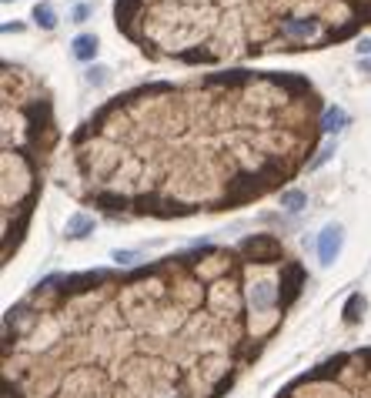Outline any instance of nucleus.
I'll use <instances>...</instances> for the list:
<instances>
[{"mask_svg": "<svg viewBox=\"0 0 371 398\" xmlns=\"http://www.w3.org/2000/svg\"><path fill=\"white\" fill-rule=\"evenodd\" d=\"M54 147V107L37 80L4 64V258L24 238Z\"/></svg>", "mask_w": 371, "mask_h": 398, "instance_id": "20e7f679", "label": "nucleus"}, {"mask_svg": "<svg viewBox=\"0 0 371 398\" xmlns=\"http://www.w3.org/2000/svg\"><path fill=\"white\" fill-rule=\"evenodd\" d=\"M34 20H37L44 30H54L57 17H54V7H51V4H37V7H34Z\"/></svg>", "mask_w": 371, "mask_h": 398, "instance_id": "9b49d317", "label": "nucleus"}, {"mask_svg": "<svg viewBox=\"0 0 371 398\" xmlns=\"http://www.w3.org/2000/svg\"><path fill=\"white\" fill-rule=\"evenodd\" d=\"M321 114L318 90L298 74L221 71L144 84L71 138L77 194L111 218L231 211L308 164Z\"/></svg>", "mask_w": 371, "mask_h": 398, "instance_id": "f03ea898", "label": "nucleus"}, {"mask_svg": "<svg viewBox=\"0 0 371 398\" xmlns=\"http://www.w3.org/2000/svg\"><path fill=\"white\" fill-rule=\"evenodd\" d=\"M278 398H371V348L321 361Z\"/></svg>", "mask_w": 371, "mask_h": 398, "instance_id": "39448f33", "label": "nucleus"}, {"mask_svg": "<svg viewBox=\"0 0 371 398\" xmlns=\"http://www.w3.org/2000/svg\"><path fill=\"white\" fill-rule=\"evenodd\" d=\"M358 54H371V37H365V40L358 44Z\"/></svg>", "mask_w": 371, "mask_h": 398, "instance_id": "2eb2a0df", "label": "nucleus"}, {"mask_svg": "<svg viewBox=\"0 0 371 398\" xmlns=\"http://www.w3.org/2000/svg\"><path fill=\"white\" fill-rule=\"evenodd\" d=\"M117 30L178 64L318 51L371 24V0H117Z\"/></svg>", "mask_w": 371, "mask_h": 398, "instance_id": "7ed1b4c3", "label": "nucleus"}, {"mask_svg": "<svg viewBox=\"0 0 371 398\" xmlns=\"http://www.w3.org/2000/svg\"><path fill=\"white\" fill-rule=\"evenodd\" d=\"M305 191H284L281 194V207H288V211H301L305 207Z\"/></svg>", "mask_w": 371, "mask_h": 398, "instance_id": "f8f14e48", "label": "nucleus"}, {"mask_svg": "<svg viewBox=\"0 0 371 398\" xmlns=\"http://www.w3.org/2000/svg\"><path fill=\"white\" fill-rule=\"evenodd\" d=\"M87 11H90V7H77V11H74V24H84V17H87Z\"/></svg>", "mask_w": 371, "mask_h": 398, "instance_id": "4468645a", "label": "nucleus"}, {"mask_svg": "<svg viewBox=\"0 0 371 398\" xmlns=\"http://www.w3.org/2000/svg\"><path fill=\"white\" fill-rule=\"evenodd\" d=\"M74 57L77 61H94L97 57V37L94 34H80L74 40Z\"/></svg>", "mask_w": 371, "mask_h": 398, "instance_id": "1a4fd4ad", "label": "nucleus"}, {"mask_svg": "<svg viewBox=\"0 0 371 398\" xmlns=\"http://www.w3.org/2000/svg\"><path fill=\"white\" fill-rule=\"evenodd\" d=\"M274 234L57 275L4 318V398H221L301 295Z\"/></svg>", "mask_w": 371, "mask_h": 398, "instance_id": "f257e3e1", "label": "nucleus"}, {"mask_svg": "<svg viewBox=\"0 0 371 398\" xmlns=\"http://www.w3.org/2000/svg\"><path fill=\"white\" fill-rule=\"evenodd\" d=\"M90 231H94V218L90 215H84V211L71 215V221H67V238H84Z\"/></svg>", "mask_w": 371, "mask_h": 398, "instance_id": "6e6552de", "label": "nucleus"}, {"mask_svg": "<svg viewBox=\"0 0 371 398\" xmlns=\"http://www.w3.org/2000/svg\"><path fill=\"white\" fill-rule=\"evenodd\" d=\"M134 258H138L134 251H114V261H117V265H130Z\"/></svg>", "mask_w": 371, "mask_h": 398, "instance_id": "ddd939ff", "label": "nucleus"}, {"mask_svg": "<svg viewBox=\"0 0 371 398\" xmlns=\"http://www.w3.org/2000/svg\"><path fill=\"white\" fill-rule=\"evenodd\" d=\"M348 124V114L341 107H324V114H321V134H334V131H341Z\"/></svg>", "mask_w": 371, "mask_h": 398, "instance_id": "0eeeda50", "label": "nucleus"}, {"mask_svg": "<svg viewBox=\"0 0 371 398\" xmlns=\"http://www.w3.org/2000/svg\"><path fill=\"white\" fill-rule=\"evenodd\" d=\"M365 295L361 291H355V295L348 298V305H345V325H358L361 318H365Z\"/></svg>", "mask_w": 371, "mask_h": 398, "instance_id": "9d476101", "label": "nucleus"}, {"mask_svg": "<svg viewBox=\"0 0 371 398\" xmlns=\"http://www.w3.org/2000/svg\"><path fill=\"white\" fill-rule=\"evenodd\" d=\"M318 255L324 265H332L334 258L341 255V224H328L318 238Z\"/></svg>", "mask_w": 371, "mask_h": 398, "instance_id": "423d86ee", "label": "nucleus"}]
</instances>
